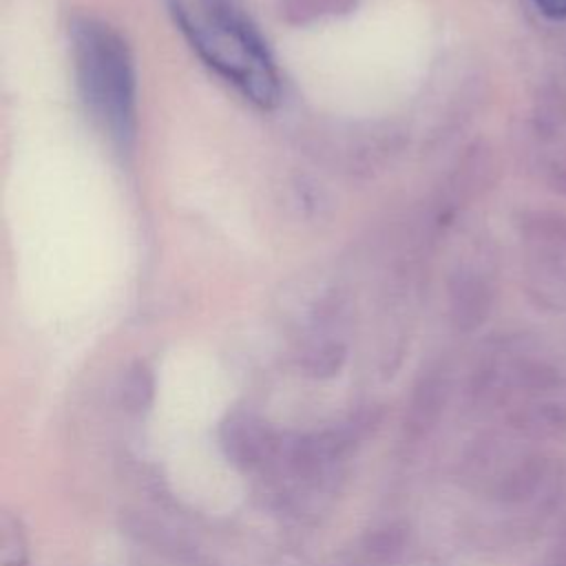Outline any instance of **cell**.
Wrapping results in <instances>:
<instances>
[{"label": "cell", "mask_w": 566, "mask_h": 566, "mask_svg": "<svg viewBox=\"0 0 566 566\" xmlns=\"http://www.w3.org/2000/svg\"><path fill=\"white\" fill-rule=\"evenodd\" d=\"M190 49L219 77L259 108L281 99L276 64L250 18L234 0H164Z\"/></svg>", "instance_id": "6da1fadb"}, {"label": "cell", "mask_w": 566, "mask_h": 566, "mask_svg": "<svg viewBox=\"0 0 566 566\" xmlns=\"http://www.w3.org/2000/svg\"><path fill=\"white\" fill-rule=\"evenodd\" d=\"M69 46L86 111L119 148H128L137 130V75L128 42L108 22L77 15L69 22Z\"/></svg>", "instance_id": "7a4b0ae2"}, {"label": "cell", "mask_w": 566, "mask_h": 566, "mask_svg": "<svg viewBox=\"0 0 566 566\" xmlns=\"http://www.w3.org/2000/svg\"><path fill=\"white\" fill-rule=\"evenodd\" d=\"M272 438L263 422L252 416L234 413L221 427V447L226 455L243 469H252L254 464L263 462Z\"/></svg>", "instance_id": "3957f363"}, {"label": "cell", "mask_w": 566, "mask_h": 566, "mask_svg": "<svg viewBox=\"0 0 566 566\" xmlns=\"http://www.w3.org/2000/svg\"><path fill=\"white\" fill-rule=\"evenodd\" d=\"M442 394H444V385L438 378L429 376V378L420 380V385L413 391V398H411V405L407 411V420H405V427L409 433L422 436L436 424L438 413L444 405Z\"/></svg>", "instance_id": "277c9868"}, {"label": "cell", "mask_w": 566, "mask_h": 566, "mask_svg": "<svg viewBox=\"0 0 566 566\" xmlns=\"http://www.w3.org/2000/svg\"><path fill=\"white\" fill-rule=\"evenodd\" d=\"M358 0H281V18L290 24H312L352 11Z\"/></svg>", "instance_id": "5b68a950"}, {"label": "cell", "mask_w": 566, "mask_h": 566, "mask_svg": "<svg viewBox=\"0 0 566 566\" xmlns=\"http://www.w3.org/2000/svg\"><path fill=\"white\" fill-rule=\"evenodd\" d=\"M153 374L144 363H135L122 385V402L130 411H142L153 400Z\"/></svg>", "instance_id": "8992f818"}, {"label": "cell", "mask_w": 566, "mask_h": 566, "mask_svg": "<svg viewBox=\"0 0 566 566\" xmlns=\"http://www.w3.org/2000/svg\"><path fill=\"white\" fill-rule=\"evenodd\" d=\"M402 546H405L402 528L387 526V528H380L378 533L369 535V539L365 544V555L371 562L387 564V562H394L402 553Z\"/></svg>", "instance_id": "52a82bcc"}, {"label": "cell", "mask_w": 566, "mask_h": 566, "mask_svg": "<svg viewBox=\"0 0 566 566\" xmlns=\"http://www.w3.org/2000/svg\"><path fill=\"white\" fill-rule=\"evenodd\" d=\"M0 553L2 566H27L24 553V537L18 522L11 515H2V531H0Z\"/></svg>", "instance_id": "ba28073f"}, {"label": "cell", "mask_w": 566, "mask_h": 566, "mask_svg": "<svg viewBox=\"0 0 566 566\" xmlns=\"http://www.w3.org/2000/svg\"><path fill=\"white\" fill-rule=\"evenodd\" d=\"M539 11L553 20L566 18V0H535Z\"/></svg>", "instance_id": "9c48e42d"}]
</instances>
